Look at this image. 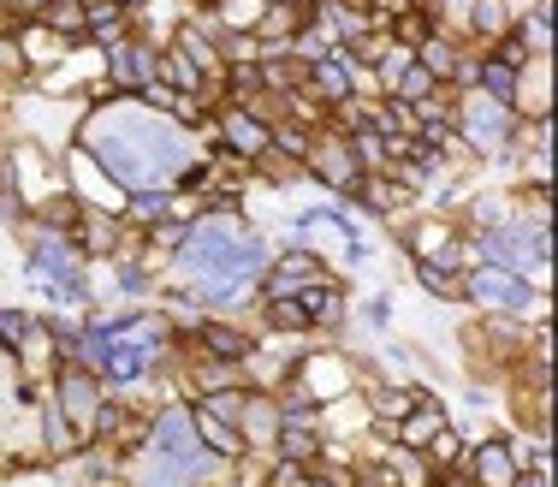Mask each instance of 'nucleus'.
<instances>
[{
  "label": "nucleus",
  "instance_id": "1",
  "mask_svg": "<svg viewBox=\"0 0 558 487\" xmlns=\"http://www.w3.org/2000/svg\"><path fill=\"white\" fill-rule=\"evenodd\" d=\"M84 143L125 191H167L184 173L191 149H184V131L155 120L143 101H108L96 120L84 125Z\"/></svg>",
  "mask_w": 558,
  "mask_h": 487
},
{
  "label": "nucleus",
  "instance_id": "2",
  "mask_svg": "<svg viewBox=\"0 0 558 487\" xmlns=\"http://www.w3.org/2000/svg\"><path fill=\"white\" fill-rule=\"evenodd\" d=\"M179 268L208 304H232L268 268V249H262L256 232L238 227V220H196L179 244Z\"/></svg>",
  "mask_w": 558,
  "mask_h": 487
},
{
  "label": "nucleus",
  "instance_id": "3",
  "mask_svg": "<svg viewBox=\"0 0 558 487\" xmlns=\"http://www.w3.org/2000/svg\"><path fill=\"white\" fill-rule=\"evenodd\" d=\"M463 292L487 309H529V285L517 280L511 268H475L470 280H463Z\"/></svg>",
  "mask_w": 558,
  "mask_h": 487
},
{
  "label": "nucleus",
  "instance_id": "4",
  "mask_svg": "<svg viewBox=\"0 0 558 487\" xmlns=\"http://www.w3.org/2000/svg\"><path fill=\"white\" fill-rule=\"evenodd\" d=\"M487 256L505 268H541L547 261V227H517V232H487Z\"/></svg>",
  "mask_w": 558,
  "mask_h": 487
},
{
  "label": "nucleus",
  "instance_id": "5",
  "mask_svg": "<svg viewBox=\"0 0 558 487\" xmlns=\"http://www.w3.org/2000/svg\"><path fill=\"white\" fill-rule=\"evenodd\" d=\"M96 411H101V387H96V375H89V368H65V375H60V416L89 434Z\"/></svg>",
  "mask_w": 558,
  "mask_h": 487
},
{
  "label": "nucleus",
  "instance_id": "6",
  "mask_svg": "<svg viewBox=\"0 0 558 487\" xmlns=\"http://www.w3.org/2000/svg\"><path fill=\"white\" fill-rule=\"evenodd\" d=\"M463 131H470L475 149H499V143L511 137V108H505V101L475 96L470 108H463Z\"/></svg>",
  "mask_w": 558,
  "mask_h": 487
},
{
  "label": "nucleus",
  "instance_id": "7",
  "mask_svg": "<svg viewBox=\"0 0 558 487\" xmlns=\"http://www.w3.org/2000/svg\"><path fill=\"white\" fill-rule=\"evenodd\" d=\"M149 446H155V452H167V458H196V452H203V440H196L191 411H161V416H155Z\"/></svg>",
  "mask_w": 558,
  "mask_h": 487
},
{
  "label": "nucleus",
  "instance_id": "8",
  "mask_svg": "<svg viewBox=\"0 0 558 487\" xmlns=\"http://www.w3.org/2000/svg\"><path fill=\"white\" fill-rule=\"evenodd\" d=\"M36 280L54 285V292H65V297H77V261H72V249L54 244V239L36 244Z\"/></svg>",
  "mask_w": 558,
  "mask_h": 487
},
{
  "label": "nucleus",
  "instance_id": "9",
  "mask_svg": "<svg viewBox=\"0 0 558 487\" xmlns=\"http://www.w3.org/2000/svg\"><path fill=\"white\" fill-rule=\"evenodd\" d=\"M310 161H315V173H322L327 184H339V191H356V184H363L351 143H322V149H310Z\"/></svg>",
  "mask_w": 558,
  "mask_h": 487
},
{
  "label": "nucleus",
  "instance_id": "10",
  "mask_svg": "<svg viewBox=\"0 0 558 487\" xmlns=\"http://www.w3.org/2000/svg\"><path fill=\"white\" fill-rule=\"evenodd\" d=\"M226 143H232L238 155H250V161H256V155L274 149V131L262 125V120H250L244 108H232V113H226Z\"/></svg>",
  "mask_w": 558,
  "mask_h": 487
},
{
  "label": "nucleus",
  "instance_id": "11",
  "mask_svg": "<svg viewBox=\"0 0 558 487\" xmlns=\"http://www.w3.org/2000/svg\"><path fill=\"white\" fill-rule=\"evenodd\" d=\"M315 280H327L315 256H286V261L274 268V280H268V297H298L303 285H315Z\"/></svg>",
  "mask_w": 558,
  "mask_h": 487
},
{
  "label": "nucleus",
  "instance_id": "12",
  "mask_svg": "<svg viewBox=\"0 0 558 487\" xmlns=\"http://www.w3.org/2000/svg\"><path fill=\"white\" fill-rule=\"evenodd\" d=\"M191 423H196V440H208V452H220V458L244 452V434L226 423V416H215L208 404H203V411H191Z\"/></svg>",
  "mask_w": 558,
  "mask_h": 487
},
{
  "label": "nucleus",
  "instance_id": "13",
  "mask_svg": "<svg viewBox=\"0 0 558 487\" xmlns=\"http://www.w3.org/2000/svg\"><path fill=\"white\" fill-rule=\"evenodd\" d=\"M196 339H203V351H208V357H220V363H244L250 357V333H238V327L203 321V327H196Z\"/></svg>",
  "mask_w": 558,
  "mask_h": 487
},
{
  "label": "nucleus",
  "instance_id": "14",
  "mask_svg": "<svg viewBox=\"0 0 558 487\" xmlns=\"http://www.w3.org/2000/svg\"><path fill=\"white\" fill-rule=\"evenodd\" d=\"M475 470V487H511L517 482V458L505 452V446H482V452L470 458Z\"/></svg>",
  "mask_w": 558,
  "mask_h": 487
},
{
  "label": "nucleus",
  "instance_id": "15",
  "mask_svg": "<svg viewBox=\"0 0 558 487\" xmlns=\"http://www.w3.org/2000/svg\"><path fill=\"white\" fill-rule=\"evenodd\" d=\"M310 84L322 89V96L344 101V96H351V84H356V77H351V54H327V60H315V65H310Z\"/></svg>",
  "mask_w": 558,
  "mask_h": 487
},
{
  "label": "nucleus",
  "instance_id": "16",
  "mask_svg": "<svg viewBox=\"0 0 558 487\" xmlns=\"http://www.w3.org/2000/svg\"><path fill=\"white\" fill-rule=\"evenodd\" d=\"M440 428H446V416L434 411V404H416V411H410V423L398 428V440H404L410 452H422V446H428V440H434V434H440Z\"/></svg>",
  "mask_w": 558,
  "mask_h": 487
},
{
  "label": "nucleus",
  "instance_id": "17",
  "mask_svg": "<svg viewBox=\"0 0 558 487\" xmlns=\"http://www.w3.org/2000/svg\"><path fill=\"white\" fill-rule=\"evenodd\" d=\"M279 452H286V458H298V464H310V458H315L310 416H286V428H279Z\"/></svg>",
  "mask_w": 558,
  "mask_h": 487
},
{
  "label": "nucleus",
  "instance_id": "18",
  "mask_svg": "<svg viewBox=\"0 0 558 487\" xmlns=\"http://www.w3.org/2000/svg\"><path fill=\"white\" fill-rule=\"evenodd\" d=\"M43 24L54 36H84V0H48L43 7Z\"/></svg>",
  "mask_w": 558,
  "mask_h": 487
},
{
  "label": "nucleus",
  "instance_id": "19",
  "mask_svg": "<svg viewBox=\"0 0 558 487\" xmlns=\"http://www.w3.org/2000/svg\"><path fill=\"white\" fill-rule=\"evenodd\" d=\"M475 77H482L487 101H505V108H511V96H517V65H499V60H487V72H475Z\"/></svg>",
  "mask_w": 558,
  "mask_h": 487
},
{
  "label": "nucleus",
  "instance_id": "20",
  "mask_svg": "<svg viewBox=\"0 0 558 487\" xmlns=\"http://www.w3.org/2000/svg\"><path fill=\"white\" fill-rule=\"evenodd\" d=\"M77 244H84V249H113V220L77 215Z\"/></svg>",
  "mask_w": 558,
  "mask_h": 487
},
{
  "label": "nucleus",
  "instance_id": "21",
  "mask_svg": "<svg viewBox=\"0 0 558 487\" xmlns=\"http://www.w3.org/2000/svg\"><path fill=\"white\" fill-rule=\"evenodd\" d=\"M392 89H398V101H428V89H434V77L422 72V65H404V72L392 77Z\"/></svg>",
  "mask_w": 558,
  "mask_h": 487
},
{
  "label": "nucleus",
  "instance_id": "22",
  "mask_svg": "<svg viewBox=\"0 0 558 487\" xmlns=\"http://www.w3.org/2000/svg\"><path fill=\"white\" fill-rule=\"evenodd\" d=\"M422 285H428V292H440V297H458L463 292V280L451 268H440V261H422Z\"/></svg>",
  "mask_w": 558,
  "mask_h": 487
},
{
  "label": "nucleus",
  "instance_id": "23",
  "mask_svg": "<svg viewBox=\"0 0 558 487\" xmlns=\"http://www.w3.org/2000/svg\"><path fill=\"white\" fill-rule=\"evenodd\" d=\"M77 440H84V434H77L72 423H65V416H60V404H54V411H48V446H54V452H77Z\"/></svg>",
  "mask_w": 558,
  "mask_h": 487
},
{
  "label": "nucleus",
  "instance_id": "24",
  "mask_svg": "<svg viewBox=\"0 0 558 487\" xmlns=\"http://www.w3.org/2000/svg\"><path fill=\"white\" fill-rule=\"evenodd\" d=\"M161 65H167V77H172L179 89H203V65H196V60H184V54H167Z\"/></svg>",
  "mask_w": 558,
  "mask_h": 487
},
{
  "label": "nucleus",
  "instance_id": "25",
  "mask_svg": "<svg viewBox=\"0 0 558 487\" xmlns=\"http://www.w3.org/2000/svg\"><path fill=\"white\" fill-rule=\"evenodd\" d=\"M24 339H31V315H19V309H0V345H12V351H19Z\"/></svg>",
  "mask_w": 558,
  "mask_h": 487
},
{
  "label": "nucleus",
  "instance_id": "26",
  "mask_svg": "<svg viewBox=\"0 0 558 487\" xmlns=\"http://www.w3.org/2000/svg\"><path fill=\"white\" fill-rule=\"evenodd\" d=\"M475 31H482V36L505 31V7H499V0H475Z\"/></svg>",
  "mask_w": 558,
  "mask_h": 487
},
{
  "label": "nucleus",
  "instance_id": "27",
  "mask_svg": "<svg viewBox=\"0 0 558 487\" xmlns=\"http://www.w3.org/2000/svg\"><path fill=\"white\" fill-rule=\"evenodd\" d=\"M131 215L137 220H161V215H172V203L161 191H137V203H131Z\"/></svg>",
  "mask_w": 558,
  "mask_h": 487
},
{
  "label": "nucleus",
  "instance_id": "28",
  "mask_svg": "<svg viewBox=\"0 0 558 487\" xmlns=\"http://www.w3.org/2000/svg\"><path fill=\"white\" fill-rule=\"evenodd\" d=\"M416 404H422L416 392H380L375 411H380V416H404V411H416Z\"/></svg>",
  "mask_w": 558,
  "mask_h": 487
},
{
  "label": "nucleus",
  "instance_id": "29",
  "mask_svg": "<svg viewBox=\"0 0 558 487\" xmlns=\"http://www.w3.org/2000/svg\"><path fill=\"white\" fill-rule=\"evenodd\" d=\"M398 36H410V42H428V19H422V12H398Z\"/></svg>",
  "mask_w": 558,
  "mask_h": 487
},
{
  "label": "nucleus",
  "instance_id": "30",
  "mask_svg": "<svg viewBox=\"0 0 558 487\" xmlns=\"http://www.w3.org/2000/svg\"><path fill=\"white\" fill-rule=\"evenodd\" d=\"M529 42H535V48H547V0H541V12H535V19H529Z\"/></svg>",
  "mask_w": 558,
  "mask_h": 487
},
{
  "label": "nucleus",
  "instance_id": "31",
  "mask_svg": "<svg viewBox=\"0 0 558 487\" xmlns=\"http://www.w3.org/2000/svg\"><path fill=\"white\" fill-rule=\"evenodd\" d=\"M434 244H440V249H446V227H422V232H416V249H422V256H428V249H434Z\"/></svg>",
  "mask_w": 558,
  "mask_h": 487
},
{
  "label": "nucleus",
  "instance_id": "32",
  "mask_svg": "<svg viewBox=\"0 0 558 487\" xmlns=\"http://www.w3.org/2000/svg\"><path fill=\"white\" fill-rule=\"evenodd\" d=\"M48 0H12V12H43Z\"/></svg>",
  "mask_w": 558,
  "mask_h": 487
},
{
  "label": "nucleus",
  "instance_id": "33",
  "mask_svg": "<svg viewBox=\"0 0 558 487\" xmlns=\"http://www.w3.org/2000/svg\"><path fill=\"white\" fill-rule=\"evenodd\" d=\"M511 487H547V476H541V470H535V476H517Z\"/></svg>",
  "mask_w": 558,
  "mask_h": 487
},
{
  "label": "nucleus",
  "instance_id": "34",
  "mask_svg": "<svg viewBox=\"0 0 558 487\" xmlns=\"http://www.w3.org/2000/svg\"><path fill=\"white\" fill-rule=\"evenodd\" d=\"M279 7H286V0H279Z\"/></svg>",
  "mask_w": 558,
  "mask_h": 487
}]
</instances>
